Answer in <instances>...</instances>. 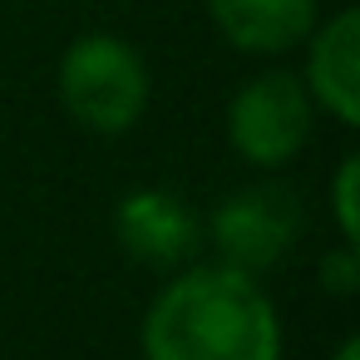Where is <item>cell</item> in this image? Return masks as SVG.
Returning a JSON list of instances; mask_svg holds the SVG:
<instances>
[{
  "label": "cell",
  "instance_id": "1",
  "mask_svg": "<svg viewBox=\"0 0 360 360\" xmlns=\"http://www.w3.org/2000/svg\"><path fill=\"white\" fill-rule=\"evenodd\" d=\"M281 311L252 271L188 262L148 301L139 326L143 360H281Z\"/></svg>",
  "mask_w": 360,
  "mask_h": 360
},
{
  "label": "cell",
  "instance_id": "2",
  "mask_svg": "<svg viewBox=\"0 0 360 360\" xmlns=\"http://www.w3.org/2000/svg\"><path fill=\"white\" fill-rule=\"evenodd\" d=\"M60 104L79 129L99 139L129 134L148 109L143 55L129 40L104 35V30L70 40V50L60 55Z\"/></svg>",
  "mask_w": 360,
  "mask_h": 360
},
{
  "label": "cell",
  "instance_id": "3",
  "mask_svg": "<svg viewBox=\"0 0 360 360\" xmlns=\"http://www.w3.org/2000/svg\"><path fill=\"white\" fill-rule=\"evenodd\" d=\"M311 124H316V104H311L301 75H291V70L252 75L227 104V143L242 163H252L262 173L286 168L306 148Z\"/></svg>",
  "mask_w": 360,
  "mask_h": 360
},
{
  "label": "cell",
  "instance_id": "4",
  "mask_svg": "<svg viewBox=\"0 0 360 360\" xmlns=\"http://www.w3.org/2000/svg\"><path fill=\"white\" fill-rule=\"evenodd\" d=\"M207 237L217 247V262L262 276L266 266H276L296 237H301V202L276 188V183H252L227 193L212 217H207Z\"/></svg>",
  "mask_w": 360,
  "mask_h": 360
},
{
  "label": "cell",
  "instance_id": "5",
  "mask_svg": "<svg viewBox=\"0 0 360 360\" xmlns=\"http://www.w3.org/2000/svg\"><path fill=\"white\" fill-rule=\"evenodd\" d=\"M114 237L139 266L178 271L202 247V217L173 188H134L114 207Z\"/></svg>",
  "mask_w": 360,
  "mask_h": 360
},
{
  "label": "cell",
  "instance_id": "6",
  "mask_svg": "<svg viewBox=\"0 0 360 360\" xmlns=\"http://www.w3.org/2000/svg\"><path fill=\"white\" fill-rule=\"evenodd\" d=\"M301 84L321 114H330L340 129L360 124V15L335 11L330 20H316L306 35V70Z\"/></svg>",
  "mask_w": 360,
  "mask_h": 360
},
{
  "label": "cell",
  "instance_id": "7",
  "mask_svg": "<svg viewBox=\"0 0 360 360\" xmlns=\"http://www.w3.org/2000/svg\"><path fill=\"white\" fill-rule=\"evenodd\" d=\"M217 35L242 55H286L306 45L321 20V0H207Z\"/></svg>",
  "mask_w": 360,
  "mask_h": 360
},
{
  "label": "cell",
  "instance_id": "8",
  "mask_svg": "<svg viewBox=\"0 0 360 360\" xmlns=\"http://www.w3.org/2000/svg\"><path fill=\"white\" fill-rule=\"evenodd\" d=\"M355 183H360V158L345 153L330 183V212H335V232L340 242H360V202H355Z\"/></svg>",
  "mask_w": 360,
  "mask_h": 360
},
{
  "label": "cell",
  "instance_id": "9",
  "mask_svg": "<svg viewBox=\"0 0 360 360\" xmlns=\"http://www.w3.org/2000/svg\"><path fill=\"white\" fill-rule=\"evenodd\" d=\"M316 276H321V291H330V296H350V291L360 286V257H355V242H340L335 252H326Z\"/></svg>",
  "mask_w": 360,
  "mask_h": 360
},
{
  "label": "cell",
  "instance_id": "10",
  "mask_svg": "<svg viewBox=\"0 0 360 360\" xmlns=\"http://www.w3.org/2000/svg\"><path fill=\"white\" fill-rule=\"evenodd\" d=\"M330 360H360V340H355V335H340V345H335Z\"/></svg>",
  "mask_w": 360,
  "mask_h": 360
}]
</instances>
